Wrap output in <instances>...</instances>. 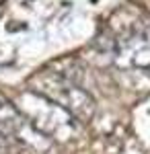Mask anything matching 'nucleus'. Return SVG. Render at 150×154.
Returning a JSON list of instances; mask_svg holds the SVG:
<instances>
[{"label": "nucleus", "mask_w": 150, "mask_h": 154, "mask_svg": "<svg viewBox=\"0 0 150 154\" xmlns=\"http://www.w3.org/2000/svg\"><path fill=\"white\" fill-rule=\"evenodd\" d=\"M37 86L35 91L43 93L47 99L56 101L58 105L66 107L74 117L82 119V121H89L95 111V103H92L91 95L86 91L78 88L74 82H70L68 78H64L58 72H47V74H39Z\"/></svg>", "instance_id": "f257e3e1"}]
</instances>
